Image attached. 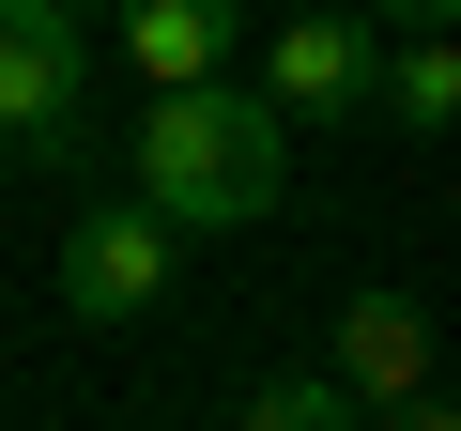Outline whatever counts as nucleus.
Listing matches in <instances>:
<instances>
[{"mask_svg": "<svg viewBox=\"0 0 461 431\" xmlns=\"http://www.w3.org/2000/svg\"><path fill=\"white\" fill-rule=\"evenodd\" d=\"M293 185V124L230 78V93H169L123 124V200L169 216V232H247V216H277Z\"/></svg>", "mask_w": 461, "mask_h": 431, "instance_id": "1", "label": "nucleus"}, {"mask_svg": "<svg viewBox=\"0 0 461 431\" xmlns=\"http://www.w3.org/2000/svg\"><path fill=\"white\" fill-rule=\"evenodd\" d=\"M93 108V32L62 0H0V154H47Z\"/></svg>", "mask_w": 461, "mask_h": 431, "instance_id": "2", "label": "nucleus"}, {"mask_svg": "<svg viewBox=\"0 0 461 431\" xmlns=\"http://www.w3.org/2000/svg\"><path fill=\"white\" fill-rule=\"evenodd\" d=\"M384 93V16H293L262 47V108L277 124H354Z\"/></svg>", "mask_w": 461, "mask_h": 431, "instance_id": "3", "label": "nucleus"}, {"mask_svg": "<svg viewBox=\"0 0 461 431\" xmlns=\"http://www.w3.org/2000/svg\"><path fill=\"white\" fill-rule=\"evenodd\" d=\"M169 262H185L169 216L108 200V216H77V232H62V308H77V324H139V308L169 293Z\"/></svg>", "mask_w": 461, "mask_h": 431, "instance_id": "4", "label": "nucleus"}, {"mask_svg": "<svg viewBox=\"0 0 461 431\" xmlns=\"http://www.w3.org/2000/svg\"><path fill=\"white\" fill-rule=\"evenodd\" d=\"M339 385H354L369 416H415V400H430V308L369 278V293L339 308Z\"/></svg>", "mask_w": 461, "mask_h": 431, "instance_id": "5", "label": "nucleus"}, {"mask_svg": "<svg viewBox=\"0 0 461 431\" xmlns=\"http://www.w3.org/2000/svg\"><path fill=\"white\" fill-rule=\"evenodd\" d=\"M123 62L154 78V108H169V93H230L247 16H230V0H139V16H123Z\"/></svg>", "mask_w": 461, "mask_h": 431, "instance_id": "6", "label": "nucleus"}, {"mask_svg": "<svg viewBox=\"0 0 461 431\" xmlns=\"http://www.w3.org/2000/svg\"><path fill=\"white\" fill-rule=\"evenodd\" d=\"M384 124L400 139H446L461 124V47L430 32V47H384Z\"/></svg>", "mask_w": 461, "mask_h": 431, "instance_id": "7", "label": "nucleus"}, {"mask_svg": "<svg viewBox=\"0 0 461 431\" xmlns=\"http://www.w3.org/2000/svg\"><path fill=\"white\" fill-rule=\"evenodd\" d=\"M230 431H369V400H354L339 370H277V385H247Z\"/></svg>", "mask_w": 461, "mask_h": 431, "instance_id": "8", "label": "nucleus"}, {"mask_svg": "<svg viewBox=\"0 0 461 431\" xmlns=\"http://www.w3.org/2000/svg\"><path fill=\"white\" fill-rule=\"evenodd\" d=\"M400 431H461V416H446V400H415V416H400Z\"/></svg>", "mask_w": 461, "mask_h": 431, "instance_id": "9", "label": "nucleus"}]
</instances>
